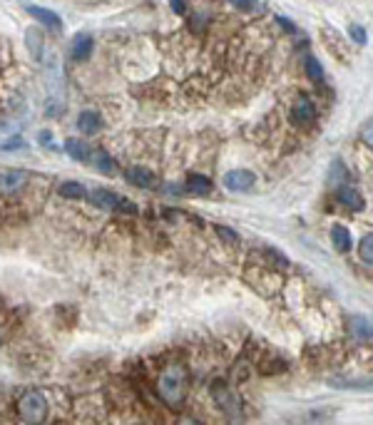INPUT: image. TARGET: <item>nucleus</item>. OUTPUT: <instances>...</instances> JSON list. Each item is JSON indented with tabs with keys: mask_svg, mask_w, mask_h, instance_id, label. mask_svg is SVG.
<instances>
[{
	"mask_svg": "<svg viewBox=\"0 0 373 425\" xmlns=\"http://www.w3.org/2000/svg\"><path fill=\"white\" fill-rule=\"evenodd\" d=\"M65 152H68L70 157L77 160V162H90L93 160V147L85 144V142H80V140H68L65 142Z\"/></svg>",
	"mask_w": 373,
	"mask_h": 425,
	"instance_id": "16",
	"label": "nucleus"
},
{
	"mask_svg": "<svg viewBox=\"0 0 373 425\" xmlns=\"http://www.w3.org/2000/svg\"><path fill=\"white\" fill-rule=\"evenodd\" d=\"M214 232H217L219 239H222L224 244H236V241H239V234H236L234 229H229V227H222V224H217V227H214Z\"/></svg>",
	"mask_w": 373,
	"mask_h": 425,
	"instance_id": "23",
	"label": "nucleus"
},
{
	"mask_svg": "<svg viewBox=\"0 0 373 425\" xmlns=\"http://www.w3.org/2000/svg\"><path fill=\"white\" fill-rule=\"evenodd\" d=\"M25 37H28V50H30V55L35 57V60H40V55H43V32L30 28V30L25 32Z\"/></svg>",
	"mask_w": 373,
	"mask_h": 425,
	"instance_id": "19",
	"label": "nucleus"
},
{
	"mask_svg": "<svg viewBox=\"0 0 373 425\" xmlns=\"http://www.w3.org/2000/svg\"><path fill=\"white\" fill-rule=\"evenodd\" d=\"M348 35H351V40L358 45H366V40H368L366 30H363L361 25H351V28H348Z\"/></svg>",
	"mask_w": 373,
	"mask_h": 425,
	"instance_id": "26",
	"label": "nucleus"
},
{
	"mask_svg": "<svg viewBox=\"0 0 373 425\" xmlns=\"http://www.w3.org/2000/svg\"><path fill=\"white\" fill-rule=\"evenodd\" d=\"M254 185H256V174L249 172V169H234V172H229L224 177V187L229 191H236V194L249 191Z\"/></svg>",
	"mask_w": 373,
	"mask_h": 425,
	"instance_id": "4",
	"label": "nucleus"
},
{
	"mask_svg": "<svg viewBox=\"0 0 373 425\" xmlns=\"http://www.w3.org/2000/svg\"><path fill=\"white\" fill-rule=\"evenodd\" d=\"M40 142H43V144H50V132H40Z\"/></svg>",
	"mask_w": 373,
	"mask_h": 425,
	"instance_id": "30",
	"label": "nucleus"
},
{
	"mask_svg": "<svg viewBox=\"0 0 373 425\" xmlns=\"http://www.w3.org/2000/svg\"><path fill=\"white\" fill-rule=\"evenodd\" d=\"M124 179L130 182V185L140 187V189H155L157 187V177L149 169L144 167H130L127 172H124Z\"/></svg>",
	"mask_w": 373,
	"mask_h": 425,
	"instance_id": "7",
	"label": "nucleus"
},
{
	"mask_svg": "<svg viewBox=\"0 0 373 425\" xmlns=\"http://www.w3.org/2000/svg\"><path fill=\"white\" fill-rule=\"evenodd\" d=\"M306 75H309L314 82H323V68L316 57H306Z\"/></svg>",
	"mask_w": 373,
	"mask_h": 425,
	"instance_id": "22",
	"label": "nucleus"
},
{
	"mask_svg": "<svg viewBox=\"0 0 373 425\" xmlns=\"http://www.w3.org/2000/svg\"><path fill=\"white\" fill-rule=\"evenodd\" d=\"M25 147V140L23 137H12L10 142H3L0 149H6V152H12V149H23Z\"/></svg>",
	"mask_w": 373,
	"mask_h": 425,
	"instance_id": "28",
	"label": "nucleus"
},
{
	"mask_svg": "<svg viewBox=\"0 0 373 425\" xmlns=\"http://www.w3.org/2000/svg\"><path fill=\"white\" fill-rule=\"evenodd\" d=\"M18 415L23 423H43L48 415V401L40 390H28L20 395L18 401Z\"/></svg>",
	"mask_w": 373,
	"mask_h": 425,
	"instance_id": "2",
	"label": "nucleus"
},
{
	"mask_svg": "<svg viewBox=\"0 0 373 425\" xmlns=\"http://www.w3.org/2000/svg\"><path fill=\"white\" fill-rule=\"evenodd\" d=\"M93 48H95V43H93V37L87 35V32L75 35V40H73V60H77V62L90 60V55H93Z\"/></svg>",
	"mask_w": 373,
	"mask_h": 425,
	"instance_id": "11",
	"label": "nucleus"
},
{
	"mask_svg": "<svg viewBox=\"0 0 373 425\" xmlns=\"http://www.w3.org/2000/svg\"><path fill=\"white\" fill-rule=\"evenodd\" d=\"M172 10H177V12H184V6H182V0H172Z\"/></svg>",
	"mask_w": 373,
	"mask_h": 425,
	"instance_id": "29",
	"label": "nucleus"
},
{
	"mask_svg": "<svg viewBox=\"0 0 373 425\" xmlns=\"http://www.w3.org/2000/svg\"><path fill=\"white\" fill-rule=\"evenodd\" d=\"M57 194L62 199H87V189L80 185V182H62L57 187Z\"/></svg>",
	"mask_w": 373,
	"mask_h": 425,
	"instance_id": "18",
	"label": "nucleus"
},
{
	"mask_svg": "<svg viewBox=\"0 0 373 425\" xmlns=\"http://www.w3.org/2000/svg\"><path fill=\"white\" fill-rule=\"evenodd\" d=\"M286 363L279 361V363H259V373L261 376H271V373H284Z\"/></svg>",
	"mask_w": 373,
	"mask_h": 425,
	"instance_id": "24",
	"label": "nucleus"
},
{
	"mask_svg": "<svg viewBox=\"0 0 373 425\" xmlns=\"http://www.w3.org/2000/svg\"><path fill=\"white\" fill-rule=\"evenodd\" d=\"M25 10L30 12L37 23L48 25V28H52V30H62V20H60L57 12L48 10V8H40V6H25Z\"/></svg>",
	"mask_w": 373,
	"mask_h": 425,
	"instance_id": "10",
	"label": "nucleus"
},
{
	"mask_svg": "<svg viewBox=\"0 0 373 425\" xmlns=\"http://www.w3.org/2000/svg\"><path fill=\"white\" fill-rule=\"evenodd\" d=\"M186 390H189V373H186L184 363L172 361V363H167L160 370V376H157V395H160V401L167 408L177 410V408L184 406Z\"/></svg>",
	"mask_w": 373,
	"mask_h": 425,
	"instance_id": "1",
	"label": "nucleus"
},
{
	"mask_svg": "<svg viewBox=\"0 0 373 425\" xmlns=\"http://www.w3.org/2000/svg\"><path fill=\"white\" fill-rule=\"evenodd\" d=\"M214 185H211V179L204 177V174H189L186 177V191H192L197 197H209Z\"/></svg>",
	"mask_w": 373,
	"mask_h": 425,
	"instance_id": "13",
	"label": "nucleus"
},
{
	"mask_svg": "<svg viewBox=\"0 0 373 425\" xmlns=\"http://www.w3.org/2000/svg\"><path fill=\"white\" fill-rule=\"evenodd\" d=\"M358 256L363 264L373 266V234H366L358 244Z\"/></svg>",
	"mask_w": 373,
	"mask_h": 425,
	"instance_id": "20",
	"label": "nucleus"
},
{
	"mask_svg": "<svg viewBox=\"0 0 373 425\" xmlns=\"http://www.w3.org/2000/svg\"><path fill=\"white\" fill-rule=\"evenodd\" d=\"M351 336L356 341H373V323L363 316H354L351 319Z\"/></svg>",
	"mask_w": 373,
	"mask_h": 425,
	"instance_id": "15",
	"label": "nucleus"
},
{
	"mask_svg": "<svg viewBox=\"0 0 373 425\" xmlns=\"http://www.w3.org/2000/svg\"><path fill=\"white\" fill-rule=\"evenodd\" d=\"M28 182V172L23 169H8V172H0V191L3 194H15L20 191Z\"/></svg>",
	"mask_w": 373,
	"mask_h": 425,
	"instance_id": "6",
	"label": "nucleus"
},
{
	"mask_svg": "<svg viewBox=\"0 0 373 425\" xmlns=\"http://www.w3.org/2000/svg\"><path fill=\"white\" fill-rule=\"evenodd\" d=\"M331 239H334V247L341 254L351 252V244H354V241H351V232H348L343 224H334V227H331Z\"/></svg>",
	"mask_w": 373,
	"mask_h": 425,
	"instance_id": "17",
	"label": "nucleus"
},
{
	"mask_svg": "<svg viewBox=\"0 0 373 425\" xmlns=\"http://www.w3.org/2000/svg\"><path fill=\"white\" fill-rule=\"evenodd\" d=\"M93 202L97 207L107 211H115V214H122V216H135L137 214V204L130 202L127 197L117 194V191H110V189H95L93 191Z\"/></svg>",
	"mask_w": 373,
	"mask_h": 425,
	"instance_id": "3",
	"label": "nucleus"
},
{
	"mask_svg": "<svg viewBox=\"0 0 373 425\" xmlns=\"http://www.w3.org/2000/svg\"><path fill=\"white\" fill-rule=\"evenodd\" d=\"M90 162L95 164V169H97V172L107 174V177H115V174L119 172V169H117V162L112 160V157L105 152V149H95V152H93V160H90Z\"/></svg>",
	"mask_w": 373,
	"mask_h": 425,
	"instance_id": "12",
	"label": "nucleus"
},
{
	"mask_svg": "<svg viewBox=\"0 0 373 425\" xmlns=\"http://www.w3.org/2000/svg\"><path fill=\"white\" fill-rule=\"evenodd\" d=\"M77 130L87 137H95L99 130H102V117H99V112L95 110H82L77 115Z\"/></svg>",
	"mask_w": 373,
	"mask_h": 425,
	"instance_id": "8",
	"label": "nucleus"
},
{
	"mask_svg": "<svg viewBox=\"0 0 373 425\" xmlns=\"http://www.w3.org/2000/svg\"><path fill=\"white\" fill-rule=\"evenodd\" d=\"M211 395H214V398H217V403L219 406L224 408V410H227V413L229 415H239V408H236V401L234 398H231V393L229 390H227V386H224V383H217V386H211Z\"/></svg>",
	"mask_w": 373,
	"mask_h": 425,
	"instance_id": "14",
	"label": "nucleus"
},
{
	"mask_svg": "<svg viewBox=\"0 0 373 425\" xmlns=\"http://www.w3.org/2000/svg\"><path fill=\"white\" fill-rule=\"evenodd\" d=\"M336 199L343 204V207H348V209H354V211H361L363 209V197H361V191L354 189V187H348V185H341L338 189H336Z\"/></svg>",
	"mask_w": 373,
	"mask_h": 425,
	"instance_id": "9",
	"label": "nucleus"
},
{
	"mask_svg": "<svg viewBox=\"0 0 373 425\" xmlns=\"http://www.w3.org/2000/svg\"><path fill=\"white\" fill-rule=\"evenodd\" d=\"M361 140H363L366 147L373 149V120L368 124H363V130H361Z\"/></svg>",
	"mask_w": 373,
	"mask_h": 425,
	"instance_id": "27",
	"label": "nucleus"
},
{
	"mask_svg": "<svg viewBox=\"0 0 373 425\" xmlns=\"http://www.w3.org/2000/svg\"><path fill=\"white\" fill-rule=\"evenodd\" d=\"M229 3L242 12H254L259 8V0H229Z\"/></svg>",
	"mask_w": 373,
	"mask_h": 425,
	"instance_id": "25",
	"label": "nucleus"
},
{
	"mask_svg": "<svg viewBox=\"0 0 373 425\" xmlns=\"http://www.w3.org/2000/svg\"><path fill=\"white\" fill-rule=\"evenodd\" d=\"M331 386L348 390H373V378H368V381H331Z\"/></svg>",
	"mask_w": 373,
	"mask_h": 425,
	"instance_id": "21",
	"label": "nucleus"
},
{
	"mask_svg": "<svg viewBox=\"0 0 373 425\" xmlns=\"http://www.w3.org/2000/svg\"><path fill=\"white\" fill-rule=\"evenodd\" d=\"M291 120L296 124H311L316 120V105H314L306 95L296 97V102H294V107H291Z\"/></svg>",
	"mask_w": 373,
	"mask_h": 425,
	"instance_id": "5",
	"label": "nucleus"
}]
</instances>
